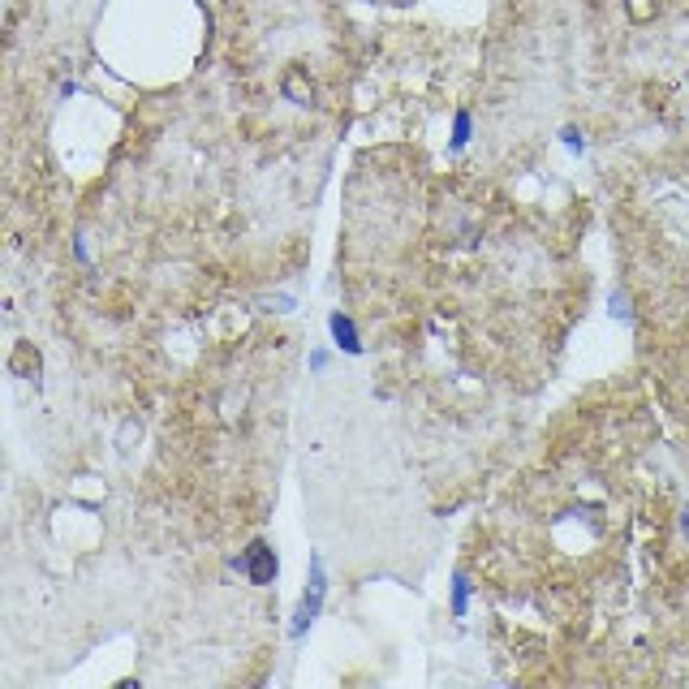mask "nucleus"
I'll use <instances>...</instances> for the list:
<instances>
[{
	"instance_id": "1",
	"label": "nucleus",
	"mask_w": 689,
	"mask_h": 689,
	"mask_svg": "<svg viewBox=\"0 0 689 689\" xmlns=\"http://www.w3.org/2000/svg\"><path fill=\"white\" fill-rule=\"evenodd\" d=\"M324 590H328V582H324V560L310 556V586H306V595H302V603H297L293 637H302V633L310 629V620L319 616V607H324Z\"/></svg>"
},
{
	"instance_id": "2",
	"label": "nucleus",
	"mask_w": 689,
	"mask_h": 689,
	"mask_svg": "<svg viewBox=\"0 0 689 689\" xmlns=\"http://www.w3.org/2000/svg\"><path fill=\"white\" fill-rule=\"evenodd\" d=\"M246 578L254 586H267L271 578H276V552H271L267 543H250V552H246Z\"/></svg>"
},
{
	"instance_id": "3",
	"label": "nucleus",
	"mask_w": 689,
	"mask_h": 689,
	"mask_svg": "<svg viewBox=\"0 0 689 689\" xmlns=\"http://www.w3.org/2000/svg\"><path fill=\"white\" fill-rule=\"evenodd\" d=\"M328 328H332V341H336V349H341V354H362L358 328L349 324L345 315H332V319H328Z\"/></svg>"
},
{
	"instance_id": "4",
	"label": "nucleus",
	"mask_w": 689,
	"mask_h": 689,
	"mask_svg": "<svg viewBox=\"0 0 689 689\" xmlns=\"http://www.w3.org/2000/svg\"><path fill=\"white\" fill-rule=\"evenodd\" d=\"M466 603H470V582L466 578H453V612L466 616Z\"/></svg>"
},
{
	"instance_id": "5",
	"label": "nucleus",
	"mask_w": 689,
	"mask_h": 689,
	"mask_svg": "<svg viewBox=\"0 0 689 689\" xmlns=\"http://www.w3.org/2000/svg\"><path fill=\"white\" fill-rule=\"evenodd\" d=\"M470 142V112H457V121H453V147L461 151Z\"/></svg>"
},
{
	"instance_id": "6",
	"label": "nucleus",
	"mask_w": 689,
	"mask_h": 689,
	"mask_svg": "<svg viewBox=\"0 0 689 689\" xmlns=\"http://www.w3.org/2000/svg\"><path fill=\"white\" fill-rule=\"evenodd\" d=\"M560 138H565V147H569L573 155H582V138H578V130H573V125H565V130H560Z\"/></svg>"
}]
</instances>
